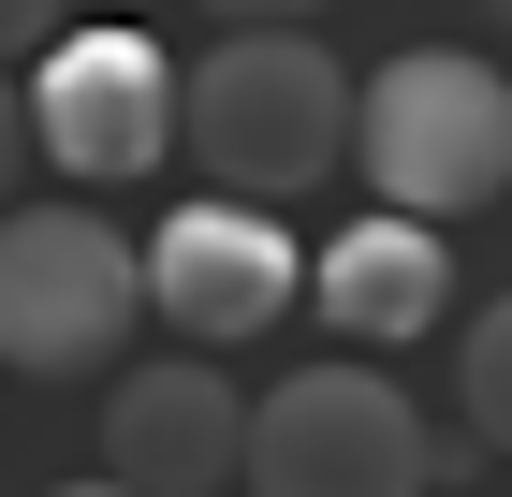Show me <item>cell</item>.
<instances>
[{"instance_id":"obj_10","label":"cell","mask_w":512,"mask_h":497,"mask_svg":"<svg viewBox=\"0 0 512 497\" xmlns=\"http://www.w3.org/2000/svg\"><path fill=\"white\" fill-rule=\"evenodd\" d=\"M59 30H74V0H0V59H44Z\"/></svg>"},{"instance_id":"obj_15","label":"cell","mask_w":512,"mask_h":497,"mask_svg":"<svg viewBox=\"0 0 512 497\" xmlns=\"http://www.w3.org/2000/svg\"><path fill=\"white\" fill-rule=\"evenodd\" d=\"M103 15H118V0H103Z\"/></svg>"},{"instance_id":"obj_4","label":"cell","mask_w":512,"mask_h":497,"mask_svg":"<svg viewBox=\"0 0 512 497\" xmlns=\"http://www.w3.org/2000/svg\"><path fill=\"white\" fill-rule=\"evenodd\" d=\"M147 322L132 234L103 205H0V366L15 381H88Z\"/></svg>"},{"instance_id":"obj_8","label":"cell","mask_w":512,"mask_h":497,"mask_svg":"<svg viewBox=\"0 0 512 497\" xmlns=\"http://www.w3.org/2000/svg\"><path fill=\"white\" fill-rule=\"evenodd\" d=\"M293 307H322V322H337V351H410V337H439V322H454V249H439L425 220H337L308 249V293Z\"/></svg>"},{"instance_id":"obj_1","label":"cell","mask_w":512,"mask_h":497,"mask_svg":"<svg viewBox=\"0 0 512 497\" xmlns=\"http://www.w3.org/2000/svg\"><path fill=\"white\" fill-rule=\"evenodd\" d=\"M176 147L220 176V205H293L337 176L352 147V74H337V44L308 30H220L205 59H176Z\"/></svg>"},{"instance_id":"obj_14","label":"cell","mask_w":512,"mask_h":497,"mask_svg":"<svg viewBox=\"0 0 512 497\" xmlns=\"http://www.w3.org/2000/svg\"><path fill=\"white\" fill-rule=\"evenodd\" d=\"M483 30H512V0H483Z\"/></svg>"},{"instance_id":"obj_9","label":"cell","mask_w":512,"mask_h":497,"mask_svg":"<svg viewBox=\"0 0 512 497\" xmlns=\"http://www.w3.org/2000/svg\"><path fill=\"white\" fill-rule=\"evenodd\" d=\"M454 395H469V439H483V454H512V293L454 337Z\"/></svg>"},{"instance_id":"obj_6","label":"cell","mask_w":512,"mask_h":497,"mask_svg":"<svg viewBox=\"0 0 512 497\" xmlns=\"http://www.w3.org/2000/svg\"><path fill=\"white\" fill-rule=\"evenodd\" d=\"M132 278H147V322H176V351H249V337H278L293 322V293H308V249L264 220V205H176V220L132 249Z\"/></svg>"},{"instance_id":"obj_13","label":"cell","mask_w":512,"mask_h":497,"mask_svg":"<svg viewBox=\"0 0 512 497\" xmlns=\"http://www.w3.org/2000/svg\"><path fill=\"white\" fill-rule=\"evenodd\" d=\"M59 497H132V483H103V468H88V483H59Z\"/></svg>"},{"instance_id":"obj_12","label":"cell","mask_w":512,"mask_h":497,"mask_svg":"<svg viewBox=\"0 0 512 497\" xmlns=\"http://www.w3.org/2000/svg\"><path fill=\"white\" fill-rule=\"evenodd\" d=\"M15 176H30V117H15V88H0V205H15Z\"/></svg>"},{"instance_id":"obj_7","label":"cell","mask_w":512,"mask_h":497,"mask_svg":"<svg viewBox=\"0 0 512 497\" xmlns=\"http://www.w3.org/2000/svg\"><path fill=\"white\" fill-rule=\"evenodd\" d=\"M235 439H249V395L205 351L118 366V395H103V483H132V497H220L235 483Z\"/></svg>"},{"instance_id":"obj_11","label":"cell","mask_w":512,"mask_h":497,"mask_svg":"<svg viewBox=\"0 0 512 497\" xmlns=\"http://www.w3.org/2000/svg\"><path fill=\"white\" fill-rule=\"evenodd\" d=\"M205 15H220V30H308L322 0H205Z\"/></svg>"},{"instance_id":"obj_3","label":"cell","mask_w":512,"mask_h":497,"mask_svg":"<svg viewBox=\"0 0 512 497\" xmlns=\"http://www.w3.org/2000/svg\"><path fill=\"white\" fill-rule=\"evenodd\" d=\"M235 483L249 497H439V424L410 410L381 366L322 351V366H293V381L249 410Z\"/></svg>"},{"instance_id":"obj_2","label":"cell","mask_w":512,"mask_h":497,"mask_svg":"<svg viewBox=\"0 0 512 497\" xmlns=\"http://www.w3.org/2000/svg\"><path fill=\"white\" fill-rule=\"evenodd\" d=\"M352 161L381 220H483L512 191V74L469 44H395L381 74L352 88Z\"/></svg>"},{"instance_id":"obj_5","label":"cell","mask_w":512,"mask_h":497,"mask_svg":"<svg viewBox=\"0 0 512 497\" xmlns=\"http://www.w3.org/2000/svg\"><path fill=\"white\" fill-rule=\"evenodd\" d=\"M15 117H30L44 176H88V205H103V191H132V176L176 161V59H161L132 15H74V30L30 59Z\"/></svg>"}]
</instances>
